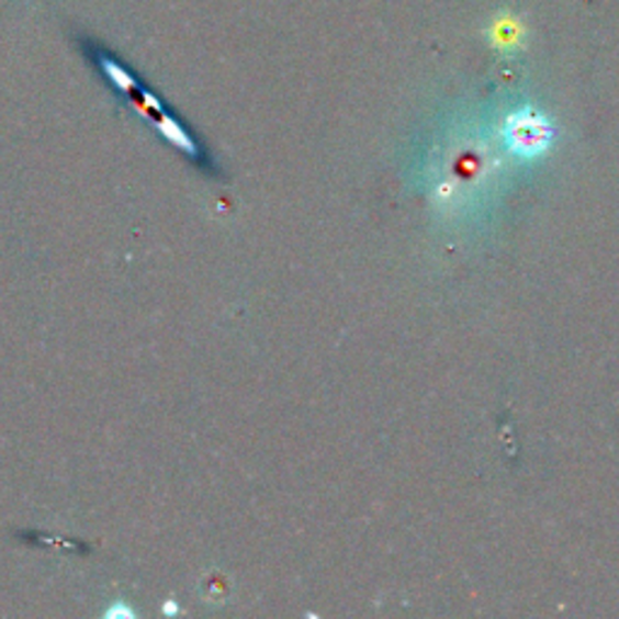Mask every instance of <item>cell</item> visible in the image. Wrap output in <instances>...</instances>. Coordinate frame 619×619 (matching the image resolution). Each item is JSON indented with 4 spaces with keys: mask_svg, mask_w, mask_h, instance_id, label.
Masks as SVG:
<instances>
[{
    "mask_svg": "<svg viewBox=\"0 0 619 619\" xmlns=\"http://www.w3.org/2000/svg\"><path fill=\"white\" fill-rule=\"evenodd\" d=\"M547 138H550V128H547L542 116L532 112H520L508 119V140L514 143L516 150L534 153L544 148Z\"/></svg>",
    "mask_w": 619,
    "mask_h": 619,
    "instance_id": "cell-1",
    "label": "cell"
},
{
    "mask_svg": "<svg viewBox=\"0 0 619 619\" xmlns=\"http://www.w3.org/2000/svg\"><path fill=\"white\" fill-rule=\"evenodd\" d=\"M496 46H516L522 37V25L514 15H502L489 30Z\"/></svg>",
    "mask_w": 619,
    "mask_h": 619,
    "instance_id": "cell-2",
    "label": "cell"
}]
</instances>
